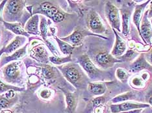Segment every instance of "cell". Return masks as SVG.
Masks as SVG:
<instances>
[{
  "mask_svg": "<svg viewBox=\"0 0 152 113\" xmlns=\"http://www.w3.org/2000/svg\"><path fill=\"white\" fill-rule=\"evenodd\" d=\"M64 78L76 88L81 87L84 84L85 76L78 65L68 63L58 67Z\"/></svg>",
  "mask_w": 152,
  "mask_h": 113,
  "instance_id": "cell-1",
  "label": "cell"
},
{
  "mask_svg": "<svg viewBox=\"0 0 152 113\" xmlns=\"http://www.w3.org/2000/svg\"><path fill=\"white\" fill-rule=\"evenodd\" d=\"M105 16L113 29L120 32L121 22L119 9L110 1H107L105 6Z\"/></svg>",
  "mask_w": 152,
  "mask_h": 113,
  "instance_id": "cell-2",
  "label": "cell"
},
{
  "mask_svg": "<svg viewBox=\"0 0 152 113\" xmlns=\"http://www.w3.org/2000/svg\"><path fill=\"white\" fill-rule=\"evenodd\" d=\"M77 62L91 79H97L101 75L102 71L96 67L87 54L79 56L77 58Z\"/></svg>",
  "mask_w": 152,
  "mask_h": 113,
  "instance_id": "cell-3",
  "label": "cell"
},
{
  "mask_svg": "<svg viewBox=\"0 0 152 113\" xmlns=\"http://www.w3.org/2000/svg\"><path fill=\"white\" fill-rule=\"evenodd\" d=\"M148 104L139 102L126 101L116 104H111L110 105V111L112 113H125L137 109H144L150 107Z\"/></svg>",
  "mask_w": 152,
  "mask_h": 113,
  "instance_id": "cell-4",
  "label": "cell"
},
{
  "mask_svg": "<svg viewBox=\"0 0 152 113\" xmlns=\"http://www.w3.org/2000/svg\"><path fill=\"white\" fill-rule=\"evenodd\" d=\"M120 60L113 57L108 51H100L94 57V62L99 67L104 69L112 67L116 63L120 62Z\"/></svg>",
  "mask_w": 152,
  "mask_h": 113,
  "instance_id": "cell-5",
  "label": "cell"
},
{
  "mask_svg": "<svg viewBox=\"0 0 152 113\" xmlns=\"http://www.w3.org/2000/svg\"><path fill=\"white\" fill-rule=\"evenodd\" d=\"M87 26L92 32L102 34L106 32V29L103 25L98 14L94 11H92L88 16Z\"/></svg>",
  "mask_w": 152,
  "mask_h": 113,
  "instance_id": "cell-6",
  "label": "cell"
},
{
  "mask_svg": "<svg viewBox=\"0 0 152 113\" xmlns=\"http://www.w3.org/2000/svg\"><path fill=\"white\" fill-rule=\"evenodd\" d=\"M147 12L143 16L140 26V36L146 44L151 43L152 40V26L148 19Z\"/></svg>",
  "mask_w": 152,
  "mask_h": 113,
  "instance_id": "cell-7",
  "label": "cell"
},
{
  "mask_svg": "<svg viewBox=\"0 0 152 113\" xmlns=\"http://www.w3.org/2000/svg\"><path fill=\"white\" fill-rule=\"evenodd\" d=\"M113 31L115 34V43L111 50V55L116 58L122 56L124 53L126 52L127 44L122 37L117 33L116 30L113 29Z\"/></svg>",
  "mask_w": 152,
  "mask_h": 113,
  "instance_id": "cell-8",
  "label": "cell"
},
{
  "mask_svg": "<svg viewBox=\"0 0 152 113\" xmlns=\"http://www.w3.org/2000/svg\"><path fill=\"white\" fill-rule=\"evenodd\" d=\"M4 78L7 81H15L20 76V69L17 62H12L7 65L3 69Z\"/></svg>",
  "mask_w": 152,
  "mask_h": 113,
  "instance_id": "cell-9",
  "label": "cell"
},
{
  "mask_svg": "<svg viewBox=\"0 0 152 113\" xmlns=\"http://www.w3.org/2000/svg\"><path fill=\"white\" fill-rule=\"evenodd\" d=\"M85 36V35L83 31H81V30L79 29H76L70 35L64 37H62V38L60 39L69 43L72 46L75 47L80 45Z\"/></svg>",
  "mask_w": 152,
  "mask_h": 113,
  "instance_id": "cell-10",
  "label": "cell"
},
{
  "mask_svg": "<svg viewBox=\"0 0 152 113\" xmlns=\"http://www.w3.org/2000/svg\"><path fill=\"white\" fill-rule=\"evenodd\" d=\"M150 1H148L144 2L143 3H141L139 5H137L134 9V11L133 13V22L134 24V25L136 26L137 30L139 31V34H140V23L142 21V19L143 18V12L144 9L146 8V5L149 3Z\"/></svg>",
  "mask_w": 152,
  "mask_h": 113,
  "instance_id": "cell-11",
  "label": "cell"
},
{
  "mask_svg": "<svg viewBox=\"0 0 152 113\" xmlns=\"http://www.w3.org/2000/svg\"><path fill=\"white\" fill-rule=\"evenodd\" d=\"M65 95V101L66 104V111L68 113H74L77 105V97L75 94L63 90Z\"/></svg>",
  "mask_w": 152,
  "mask_h": 113,
  "instance_id": "cell-12",
  "label": "cell"
},
{
  "mask_svg": "<svg viewBox=\"0 0 152 113\" xmlns=\"http://www.w3.org/2000/svg\"><path fill=\"white\" fill-rule=\"evenodd\" d=\"M24 3L23 1H7L6 3L5 12L11 16H16L20 13L23 9Z\"/></svg>",
  "mask_w": 152,
  "mask_h": 113,
  "instance_id": "cell-13",
  "label": "cell"
},
{
  "mask_svg": "<svg viewBox=\"0 0 152 113\" xmlns=\"http://www.w3.org/2000/svg\"><path fill=\"white\" fill-rule=\"evenodd\" d=\"M150 66L151 65L147 61L146 58L142 54L131 65L130 71L132 73H137V72H140L144 69H148Z\"/></svg>",
  "mask_w": 152,
  "mask_h": 113,
  "instance_id": "cell-14",
  "label": "cell"
},
{
  "mask_svg": "<svg viewBox=\"0 0 152 113\" xmlns=\"http://www.w3.org/2000/svg\"><path fill=\"white\" fill-rule=\"evenodd\" d=\"M122 15V32L124 36H127L130 32L131 12L128 9H121Z\"/></svg>",
  "mask_w": 152,
  "mask_h": 113,
  "instance_id": "cell-15",
  "label": "cell"
},
{
  "mask_svg": "<svg viewBox=\"0 0 152 113\" xmlns=\"http://www.w3.org/2000/svg\"><path fill=\"white\" fill-rule=\"evenodd\" d=\"M39 16L38 14L33 16L28 22H27L25 26L26 31L29 34L38 35L40 34L39 30Z\"/></svg>",
  "mask_w": 152,
  "mask_h": 113,
  "instance_id": "cell-16",
  "label": "cell"
},
{
  "mask_svg": "<svg viewBox=\"0 0 152 113\" xmlns=\"http://www.w3.org/2000/svg\"><path fill=\"white\" fill-rule=\"evenodd\" d=\"M33 57L42 63H48L49 57L46 50L43 45H37L33 48Z\"/></svg>",
  "mask_w": 152,
  "mask_h": 113,
  "instance_id": "cell-17",
  "label": "cell"
},
{
  "mask_svg": "<svg viewBox=\"0 0 152 113\" xmlns=\"http://www.w3.org/2000/svg\"><path fill=\"white\" fill-rule=\"evenodd\" d=\"M106 90V85L102 82H89L88 83V91L94 96H102Z\"/></svg>",
  "mask_w": 152,
  "mask_h": 113,
  "instance_id": "cell-18",
  "label": "cell"
},
{
  "mask_svg": "<svg viewBox=\"0 0 152 113\" xmlns=\"http://www.w3.org/2000/svg\"><path fill=\"white\" fill-rule=\"evenodd\" d=\"M4 26L6 29L11 30L12 32L17 34V35H21L22 36H27L28 37L29 34L27 33L25 29L23 28V26L20 23H9L7 22H3Z\"/></svg>",
  "mask_w": 152,
  "mask_h": 113,
  "instance_id": "cell-19",
  "label": "cell"
},
{
  "mask_svg": "<svg viewBox=\"0 0 152 113\" xmlns=\"http://www.w3.org/2000/svg\"><path fill=\"white\" fill-rule=\"evenodd\" d=\"M25 41L26 38L24 37L20 36H16L12 42L10 43L7 46L5 47L4 53L11 54L13 52H16V50H18L20 47L23 45Z\"/></svg>",
  "mask_w": 152,
  "mask_h": 113,
  "instance_id": "cell-20",
  "label": "cell"
},
{
  "mask_svg": "<svg viewBox=\"0 0 152 113\" xmlns=\"http://www.w3.org/2000/svg\"><path fill=\"white\" fill-rule=\"evenodd\" d=\"M55 40L58 44V46L61 51V53L65 54V55L71 56V54L73 53L75 49V47L72 46L70 44L61 40L60 38L57 37H55Z\"/></svg>",
  "mask_w": 152,
  "mask_h": 113,
  "instance_id": "cell-21",
  "label": "cell"
},
{
  "mask_svg": "<svg viewBox=\"0 0 152 113\" xmlns=\"http://www.w3.org/2000/svg\"><path fill=\"white\" fill-rule=\"evenodd\" d=\"M27 45H28V44H26L25 46H23L22 48H21V49H19L18 50H16L15 53L12 54V55L5 57L3 58V60L5 61L4 62H3V64L10 62V61H15L18 59H20V58H21L25 56L27 53Z\"/></svg>",
  "mask_w": 152,
  "mask_h": 113,
  "instance_id": "cell-22",
  "label": "cell"
},
{
  "mask_svg": "<svg viewBox=\"0 0 152 113\" xmlns=\"http://www.w3.org/2000/svg\"><path fill=\"white\" fill-rule=\"evenodd\" d=\"M134 97H135V95H134L133 92L129 91L114 97L111 100V102L113 103V104H120V103L126 102L128 100H132L134 99Z\"/></svg>",
  "mask_w": 152,
  "mask_h": 113,
  "instance_id": "cell-23",
  "label": "cell"
},
{
  "mask_svg": "<svg viewBox=\"0 0 152 113\" xmlns=\"http://www.w3.org/2000/svg\"><path fill=\"white\" fill-rule=\"evenodd\" d=\"M49 60L51 63L57 65H61L66 63H70L72 61V56H68L66 57H60V56H50Z\"/></svg>",
  "mask_w": 152,
  "mask_h": 113,
  "instance_id": "cell-24",
  "label": "cell"
},
{
  "mask_svg": "<svg viewBox=\"0 0 152 113\" xmlns=\"http://www.w3.org/2000/svg\"><path fill=\"white\" fill-rule=\"evenodd\" d=\"M15 100L14 98H10L7 96L5 95V97L0 98V111L7 110L11 106L15 104Z\"/></svg>",
  "mask_w": 152,
  "mask_h": 113,
  "instance_id": "cell-25",
  "label": "cell"
},
{
  "mask_svg": "<svg viewBox=\"0 0 152 113\" xmlns=\"http://www.w3.org/2000/svg\"><path fill=\"white\" fill-rule=\"evenodd\" d=\"M48 21L44 18V16L41 17V21L40 25V35L42 36L44 41L46 40L47 37V32H48Z\"/></svg>",
  "mask_w": 152,
  "mask_h": 113,
  "instance_id": "cell-26",
  "label": "cell"
},
{
  "mask_svg": "<svg viewBox=\"0 0 152 113\" xmlns=\"http://www.w3.org/2000/svg\"><path fill=\"white\" fill-rule=\"evenodd\" d=\"M13 90L16 91H23L24 89L23 88H20L15 86H12V85H7L5 83H3L1 80H0V93L1 92H8L9 91Z\"/></svg>",
  "mask_w": 152,
  "mask_h": 113,
  "instance_id": "cell-27",
  "label": "cell"
},
{
  "mask_svg": "<svg viewBox=\"0 0 152 113\" xmlns=\"http://www.w3.org/2000/svg\"><path fill=\"white\" fill-rule=\"evenodd\" d=\"M115 74H116V78H118L120 81L122 82L126 81L127 79H128V78L129 76V73H127L126 70H124L123 68H117Z\"/></svg>",
  "mask_w": 152,
  "mask_h": 113,
  "instance_id": "cell-28",
  "label": "cell"
},
{
  "mask_svg": "<svg viewBox=\"0 0 152 113\" xmlns=\"http://www.w3.org/2000/svg\"><path fill=\"white\" fill-rule=\"evenodd\" d=\"M42 74H43V76L46 78V79L50 80V79H51V78H54L55 75V73L52 67H51V66L47 65V66H45L44 67H43Z\"/></svg>",
  "mask_w": 152,
  "mask_h": 113,
  "instance_id": "cell-29",
  "label": "cell"
},
{
  "mask_svg": "<svg viewBox=\"0 0 152 113\" xmlns=\"http://www.w3.org/2000/svg\"><path fill=\"white\" fill-rule=\"evenodd\" d=\"M53 6V5L52 4V3H51L50 1H44L40 5L39 9H38L37 12H39L44 14L46 13Z\"/></svg>",
  "mask_w": 152,
  "mask_h": 113,
  "instance_id": "cell-30",
  "label": "cell"
},
{
  "mask_svg": "<svg viewBox=\"0 0 152 113\" xmlns=\"http://www.w3.org/2000/svg\"><path fill=\"white\" fill-rule=\"evenodd\" d=\"M131 84L135 88H142L144 87V81L142 78L134 77L131 80Z\"/></svg>",
  "mask_w": 152,
  "mask_h": 113,
  "instance_id": "cell-31",
  "label": "cell"
},
{
  "mask_svg": "<svg viewBox=\"0 0 152 113\" xmlns=\"http://www.w3.org/2000/svg\"><path fill=\"white\" fill-rule=\"evenodd\" d=\"M105 101V98L103 96H98L93 99L91 103L93 107L97 108L104 104Z\"/></svg>",
  "mask_w": 152,
  "mask_h": 113,
  "instance_id": "cell-32",
  "label": "cell"
},
{
  "mask_svg": "<svg viewBox=\"0 0 152 113\" xmlns=\"http://www.w3.org/2000/svg\"><path fill=\"white\" fill-rule=\"evenodd\" d=\"M60 11H61L59 9H58L57 7H56V6L53 5L52 7L46 13L44 14V15L46 16L47 17H48V18H50V19H52L53 17L55 14H57Z\"/></svg>",
  "mask_w": 152,
  "mask_h": 113,
  "instance_id": "cell-33",
  "label": "cell"
},
{
  "mask_svg": "<svg viewBox=\"0 0 152 113\" xmlns=\"http://www.w3.org/2000/svg\"><path fill=\"white\" fill-rule=\"evenodd\" d=\"M65 16H66L65 14L63 13V12L60 11L58 12L57 14H55L51 19H52L55 23H60L61 22H63Z\"/></svg>",
  "mask_w": 152,
  "mask_h": 113,
  "instance_id": "cell-34",
  "label": "cell"
},
{
  "mask_svg": "<svg viewBox=\"0 0 152 113\" xmlns=\"http://www.w3.org/2000/svg\"><path fill=\"white\" fill-rule=\"evenodd\" d=\"M44 42L46 43L47 47H48V49H49L51 50V52L53 53V55H54L55 56H58V55H59V54H58L57 49L55 47V46L53 45V44L51 43V42H50L49 41H48V40H45Z\"/></svg>",
  "mask_w": 152,
  "mask_h": 113,
  "instance_id": "cell-35",
  "label": "cell"
},
{
  "mask_svg": "<svg viewBox=\"0 0 152 113\" xmlns=\"http://www.w3.org/2000/svg\"><path fill=\"white\" fill-rule=\"evenodd\" d=\"M40 96L43 99H49L51 96V92L48 89H44L40 92Z\"/></svg>",
  "mask_w": 152,
  "mask_h": 113,
  "instance_id": "cell-36",
  "label": "cell"
},
{
  "mask_svg": "<svg viewBox=\"0 0 152 113\" xmlns=\"http://www.w3.org/2000/svg\"><path fill=\"white\" fill-rule=\"evenodd\" d=\"M7 1H1V4H0V22H3V20L2 19V18H1V12H2L3 8H4V6L6 5Z\"/></svg>",
  "mask_w": 152,
  "mask_h": 113,
  "instance_id": "cell-37",
  "label": "cell"
},
{
  "mask_svg": "<svg viewBox=\"0 0 152 113\" xmlns=\"http://www.w3.org/2000/svg\"><path fill=\"white\" fill-rule=\"evenodd\" d=\"M147 61L151 66H152V50H151L150 52L148 53L147 55Z\"/></svg>",
  "mask_w": 152,
  "mask_h": 113,
  "instance_id": "cell-38",
  "label": "cell"
},
{
  "mask_svg": "<svg viewBox=\"0 0 152 113\" xmlns=\"http://www.w3.org/2000/svg\"><path fill=\"white\" fill-rule=\"evenodd\" d=\"M151 4L150 5V8L149 11H148V16L149 17V18H152V1H151Z\"/></svg>",
  "mask_w": 152,
  "mask_h": 113,
  "instance_id": "cell-39",
  "label": "cell"
},
{
  "mask_svg": "<svg viewBox=\"0 0 152 113\" xmlns=\"http://www.w3.org/2000/svg\"><path fill=\"white\" fill-rule=\"evenodd\" d=\"M148 104L152 106V94H151L148 98Z\"/></svg>",
  "mask_w": 152,
  "mask_h": 113,
  "instance_id": "cell-40",
  "label": "cell"
},
{
  "mask_svg": "<svg viewBox=\"0 0 152 113\" xmlns=\"http://www.w3.org/2000/svg\"><path fill=\"white\" fill-rule=\"evenodd\" d=\"M4 49H5V47H3L2 49L0 50V57L2 55V54L4 53Z\"/></svg>",
  "mask_w": 152,
  "mask_h": 113,
  "instance_id": "cell-41",
  "label": "cell"
},
{
  "mask_svg": "<svg viewBox=\"0 0 152 113\" xmlns=\"http://www.w3.org/2000/svg\"><path fill=\"white\" fill-rule=\"evenodd\" d=\"M1 113H12L11 111L9 110H3Z\"/></svg>",
  "mask_w": 152,
  "mask_h": 113,
  "instance_id": "cell-42",
  "label": "cell"
},
{
  "mask_svg": "<svg viewBox=\"0 0 152 113\" xmlns=\"http://www.w3.org/2000/svg\"><path fill=\"white\" fill-rule=\"evenodd\" d=\"M151 26H152V18H151Z\"/></svg>",
  "mask_w": 152,
  "mask_h": 113,
  "instance_id": "cell-43",
  "label": "cell"
}]
</instances>
